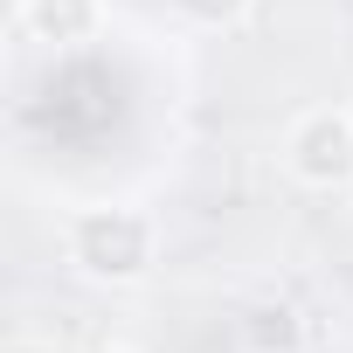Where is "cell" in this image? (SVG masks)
<instances>
[{"mask_svg": "<svg viewBox=\"0 0 353 353\" xmlns=\"http://www.w3.org/2000/svg\"><path fill=\"white\" fill-rule=\"evenodd\" d=\"M63 256H70L77 277H90L104 291H132L159 270V222L132 201L70 208L63 215Z\"/></svg>", "mask_w": 353, "mask_h": 353, "instance_id": "obj_1", "label": "cell"}, {"mask_svg": "<svg viewBox=\"0 0 353 353\" xmlns=\"http://www.w3.org/2000/svg\"><path fill=\"white\" fill-rule=\"evenodd\" d=\"M284 173L312 194L353 188V104H312L284 125Z\"/></svg>", "mask_w": 353, "mask_h": 353, "instance_id": "obj_2", "label": "cell"}, {"mask_svg": "<svg viewBox=\"0 0 353 353\" xmlns=\"http://www.w3.org/2000/svg\"><path fill=\"white\" fill-rule=\"evenodd\" d=\"M111 21V0H21V28L42 49H83Z\"/></svg>", "mask_w": 353, "mask_h": 353, "instance_id": "obj_3", "label": "cell"}, {"mask_svg": "<svg viewBox=\"0 0 353 353\" xmlns=\"http://www.w3.org/2000/svg\"><path fill=\"white\" fill-rule=\"evenodd\" d=\"M236 339H243V353H305V319L291 298H256L236 319Z\"/></svg>", "mask_w": 353, "mask_h": 353, "instance_id": "obj_4", "label": "cell"}, {"mask_svg": "<svg viewBox=\"0 0 353 353\" xmlns=\"http://www.w3.org/2000/svg\"><path fill=\"white\" fill-rule=\"evenodd\" d=\"M173 14L188 28H201V35H229V28H243L256 14V0H173Z\"/></svg>", "mask_w": 353, "mask_h": 353, "instance_id": "obj_5", "label": "cell"}, {"mask_svg": "<svg viewBox=\"0 0 353 353\" xmlns=\"http://www.w3.org/2000/svg\"><path fill=\"white\" fill-rule=\"evenodd\" d=\"M0 353H63V346H49V339H35V332H21V339H8Z\"/></svg>", "mask_w": 353, "mask_h": 353, "instance_id": "obj_6", "label": "cell"}, {"mask_svg": "<svg viewBox=\"0 0 353 353\" xmlns=\"http://www.w3.org/2000/svg\"><path fill=\"white\" fill-rule=\"evenodd\" d=\"M90 353H139V346H125V339H104V346H90Z\"/></svg>", "mask_w": 353, "mask_h": 353, "instance_id": "obj_7", "label": "cell"}, {"mask_svg": "<svg viewBox=\"0 0 353 353\" xmlns=\"http://www.w3.org/2000/svg\"><path fill=\"white\" fill-rule=\"evenodd\" d=\"M346 201H353V188H346Z\"/></svg>", "mask_w": 353, "mask_h": 353, "instance_id": "obj_8", "label": "cell"}]
</instances>
